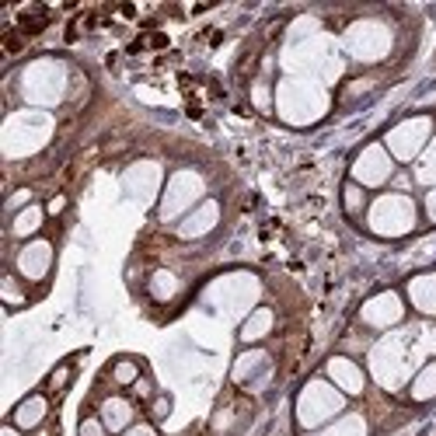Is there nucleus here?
Returning a JSON list of instances; mask_svg holds the SVG:
<instances>
[{
  "label": "nucleus",
  "instance_id": "1",
  "mask_svg": "<svg viewBox=\"0 0 436 436\" xmlns=\"http://www.w3.org/2000/svg\"><path fill=\"white\" fill-rule=\"evenodd\" d=\"M356 179L367 182V185H377V182L388 179V161H384L381 150H367V154L356 161Z\"/></svg>",
  "mask_w": 436,
  "mask_h": 436
},
{
  "label": "nucleus",
  "instance_id": "2",
  "mask_svg": "<svg viewBox=\"0 0 436 436\" xmlns=\"http://www.w3.org/2000/svg\"><path fill=\"white\" fill-rule=\"evenodd\" d=\"M49 266V244H32L21 251V269L25 276H42Z\"/></svg>",
  "mask_w": 436,
  "mask_h": 436
},
{
  "label": "nucleus",
  "instance_id": "3",
  "mask_svg": "<svg viewBox=\"0 0 436 436\" xmlns=\"http://www.w3.org/2000/svg\"><path fill=\"white\" fill-rule=\"evenodd\" d=\"M412 297L422 311H433L436 314V276H426V280H415L412 283Z\"/></svg>",
  "mask_w": 436,
  "mask_h": 436
},
{
  "label": "nucleus",
  "instance_id": "4",
  "mask_svg": "<svg viewBox=\"0 0 436 436\" xmlns=\"http://www.w3.org/2000/svg\"><path fill=\"white\" fill-rule=\"evenodd\" d=\"M328 370H331V377H335L338 384H345L349 391H360V388H363V377L356 374V367L349 363V360H331Z\"/></svg>",
  "mask_w": 436,
  "mask_h": 436
},
{
  "label": "nucleus",
  "instance_id": "5",
  "mask_svg": "<svg viewBox=\"0 0 436 436\" xmlns=\"http://www.w3.org/2000/svg\"><path fill=\"white\" fill-rule=\"evenodd\" d=\"M102 419H105V426H109V429H122V426L129 422V405H126V401H119V398H112V401H105Z\"/></svg>",
  "mask_w": 436,
  "mask_h": 436
},
{
  "label": "nucleus",
  "instance_id": "6",
  "mask_svg": "<svg viewBox=\"0 0 436 436\" xmlns=\"http://www.w3.org/2000/svg\"><path fill=\"white\" fill-rule=\"evenodd\" d=\"M42 415H46V401H42V398H32V401H25V405L15 412V422L28 429V426L42 422Z\"/></svg>",
  "mask_w": 436,
  "mask_h": 436
},
{
  "label": "nucleus",
  "instance_id": "7",
  "mask_svg": "<svg viewBox=\"0 0 436 436\" xmlns=\"http://www.w3.org/2000/svg\"><path fill=\"white\" fill-rule=\"evenodd\" d=\"M39 224H42V210L28 206V210L15 220V234H21V237H25V234H35V230H39Z\"/></svg>",
  "mask_w": 436,
  "mask_h": 436
},
{
  "label": "nucleus",
  "instance_id": "8",
  "mask_svg": "<svg viewBox=\"0 0 436 436\" xmlns=\"http://www.w3.org/2000/svg\"><path fill=\"white\" fill-rule=\"evenodd\" d=\"M266 328H269V311H258V318H251L244 325V338H258Z\"/></svg>",
  "mask_w": 436,
  "mask_h": 436
},
{
  "label": "nucleus",
  "instance_id": "9",
  "mask_svg": "<svg viewBox=\"0 0 436 436\" xmlns=\"http://www.w3.org/2000/svg\"><path fill=\"white\" fill-rule=\"evenodd\" d=\"M174 287H179V283H174L171 273H157V276H154V293H157V297H171Z\"/></svg>",
  "mask_w": 436,
  "mask_h": 436
},
{
  "label": "nucleus",
  "instance_id": "10",
  "mask_svg": "<svg viewBox=\"0 0 436 436\" xmlns=\"http://www.w3.org/2000/svg\"><path fill=\"white\" fill-rule=\"evenodd\" d=\"M429 394H436V367L415 384V398H429Z\"/></svg>",
  "mask_w": 436,
  "mask_h": 436
},
{
  "label": "nucleus",
  "instance_id": "11",
  "mask_svg": "<svg viewBox=\"0 0 436 436\" xmlns=\"http://www.w3.org/2000/svg\"><path fill=\"white\" fill-rule=\"evenodd\" d=\"M80 436H105V429H102V422H98V419H84Z\"/></svg>",
  "mask_w": 436,
  "mask_h": 436
},
{
  "label": "nucleus",
  "instance_id": "12",
  "mask_svg": "<svg viewBox=\"0 0 436 436\" xmlns=\"http://www.w3.org/2000/svg\"><path fill=\"white\" fill-rule=\"evenodd\" d=\"M116 377H119V381H133V377H136V367H133L129 360H122V363L116 367Z\"/></svg>",
  "mask_w": 436,
  "mask_h": 436
},
{
  "label": "nucleus",
  "instance_id": "13",
  "mask_svg": "<svg viewBox=\"0 0 436 436\" xmlns=\"http://www.w3.org/2000/svg\"><path fill=\"white\" fill-rule=\"evenodd\" d=\"M66 381H70V367H60V370H56V374H53V377H49V388H53V391H56V388H63V384H66Z\"/></svg>",
  "mask_w": 436,
  "mask_h": 436
},
{
  "label": "nucleus",
  "instance_id": "14",
  "mask_svg": "<svg viewBox=\"0 0 436 436\" xmlns=\"http://www.w3.org/2000/svg\"><path fill=\"white\" fill-rule=\"evenodd\" d=\"M345 203L349 210H360V189H345Z\"/></svg>",
  "mask_w": 436,
  "mask_h": 436
},
{
  "label": "nucleus",
  "instance_id": "15",
  "mask_svg": "<svg viewBox=\"0 0 436 436\" xmlns=\"http://www.w3.org/2000/svg\"><path fill=\"white\" fill-rule=\"evenodd\" d=\"M63 203H66V199H63V196H56V199L49 203V213H60V210H63Z\"/></svg>",
  "mask_w": 436,
  "mask_h": 436
},
{
  "label": "nucleus",
  "instance_id": "16",
  "mask_svg": "<svg viewBox=\"0 0 436 436\" xmlns=\"http://www.w3.org/2000/svg\"><path fill=\"white\" fill-rule=\"evenodd\" d=\"M136 394H150V384L147 381H136Z\"/></svg>",
  "mask_w": 436,
  "mask_h": 436
},
{
  "label": "nucleus",
  "instance_id": "17",
  "mask_svg": "<svg viewBox=\"0 0 436 436\" xmlns=\"http://www.w3.org/2000/svg\"><path fill=\"white\" fill-rule=\"evenodd\" d=\"M129 436H154V433H150V429H133Z\"/></svg>",
  "mask_w": 436,
  "mask_h": 436
},
{
  "label": "nucleus",
  "instance_id": "18",
  "mask_svg": "<svg viewBox=\"0 0 436 436\" xmlns=\"http://www.w3.org/2000/svg\"><path fill=\"white\" fill-rule=\"evenodd\" d=\"M429 210H433V217H436V196H433V199H429Z\"/></svg>",
  "mask_w": 436,
  "mask_h": 436
},
{
  "label": "nucleus",
  "instance_id": "19",
  "mask_svg": "<svg viewBox=\"0 0 436 436\" xmlns=\"http://www.w3.org/2000/svg\"><path fill=\"white\" fill-rule=\"evenodd\" d=\"M4 436H15V429H8V433H4Z\"/></svg>",
  "mask_w": 436,
  "mask_h": 436
}]
</instances>
